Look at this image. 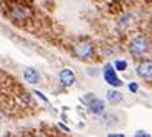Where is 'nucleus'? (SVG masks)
<instances>
[{"instance_id": "obj_1", "label": "nucleus", "mask_w": 152, "mask_h": 137, "mask_svg": "<svg viewBox=\"0 0 152 137\" xmlns=\"http://www.w3.org/2000/svg\"><path fill=\"white\" fill-rule=\"evenodd\" d=\"M149 51V43L145 35H137L129 43V52L134 57H143Z\"/></svg>"}, {"instance_id": "obj_2", "label": "nucleus", "mask_w": 152, "mask_h": 137, "mask_svg": "<svg viewBox=\"0 0 152 137\" xmlns=\"http://www.w3.org/2000/svg\"><path fill=\"white\" fill-rule=\"evenodd\" d=\"M74 56L78 57L80 60H89L94 56V45L88 40H82V42H77L72 48Z\"/></svg>"}, {"instance_id": "obj_3", "label": "nucleus", "mask_w": 152, "mask_h": 137, "mask_svg": "<svg viewBox=\"0 0 152 137\" xmlns=\"http://www.w3.org/2000/svg\"><path fill=\"white\" fill-rule=\"evenodd\" d=\"M103 79L108 85H111L112 88H120L123 86V82L121 79H118L117 76V69L114 68V65L111 63H106L104 68H103Z\"/></svg>"}, {"instance_id": "obj_4", "label": "nucleus", "mask_w": 152, "mask_h": 137, "mask_svg": "<svg viewBox=\"0 0 152 137\" xmlns=\"http://www.w3.org/2000/svg\"><path fill=\"white\" fill-rule=\"evenodd\" d=\"M83 102H86L89 113L95 116H100L104 113V102L102 99H97L94 94H86V97H83Z\"/></svg>"}, {"instance_id": "obj_5", "label": "nucleus", "mask_w": 152, "mask_h": 137, "mask_svg": "<svg viewBox=\"0 0 152 137\" xmlns=\"http://www.w3.org/2000/svg\"><path fill=\"white\" fill-rule=\"evenodd\" d=\"M29 10L26 6H23V5H12L11 8H10V15H11V19H14V20H17V22H22V20H25V19H28L29 17Z\"/></svg>"}, {"instance_id": "obj_6", "label": "nucleus", "mask_w": 152, "mask_h": 137, "mask_svg": "<svg viewBox=\"0 0 152 137\" xmlns=\"http://www.w3.org/2000/svg\"><path fill=\"white\" fill-rule=\"evenodd\" d=\"M135 71H137V76L141 77V79H145V80L152 79V60L151 59L141 60Z\"/></svg>"}, {"instance_id": "obj_7", "label": "nucleus", "mask_w": 152, "mask_h": 137, "mask_svg": "<svg viewBox=\"0 0 152 137\" xmlns=\"http://www.w3.org/2000/svg\"><path fill=\"white\" fill-rule=\"evenodd\" d=\"M58 79H60V83L63 86H72L75 83V74L71 68H63L58 74Z\"/></svg>"}, {"instance_id": "obj_8", "label": "nucleus", "mask_w": 152, "mask_h": 137, "mask_svg": "<svg viewBox=\"0 0 152 137\" xmlns=\"http://www.w3.org/2000/svg\"><path fill=\"white\" fill-rule=\"evenodd\" d=\"M23 79H25L26 83H29V85H37L40 82V74L35 68H25Z\"/></svg>"}, {"instance_id": "obj_9", "label": "nucleus", "mask_w": 152, "mask_h": 137, "mask_svg": "<svg viewBox=\"0 0 152 137\" xmlns=\"http://www.w3.org/2000/svg\"><path fill=\"white\" fill-rule=\"evenodd\" d=\"M106 99H108V102H109V103L115 105V103L121 102V99H123V94L120 93V91H117L115 88H112V89H109L108 93H106Z\"/></svg>"}, {"instance_id": "obj_10", "label": "nucleus", "mask_w": 152, "mask_h": 137, "mask_svg": "<svg viewBox=\"0 0 152 137\" xmlns=\"http://www.w3.org/2000/svg\"><path fill=\"white\" fill-rule=\"evenodd\" d=\"M114 68L115 69H117V71H124V69H126L128 68V62L126 60H115L114 62Z\"/></svg>"}, {"instance_id": "obj_11", "label": "nucleus", "mask_w": 152, "mask_h": 137, "mask_svg": "<svg viewBox=\"0 0 152 137\" xmlns=\"http://www.w3.org/2000/svg\"><path fill=\"white\" fill-rule=\"evenodd\" d=\"M128 86H129V91H131V93H137V91H138V85L135 83V82H131Z\"/></svg>"}, {"instance_id": "obj_12", "label": "nucleus", "mask_w": 152, "mask_h": 137, "mask_svg": "<svg viewBox=\"0 0 152 137\" xmlns=\"http://www.w3.org/2000/svg\"><path fill=\"white\" fill-rule=\"evenodd\" d=\"M135 137H151V134L149 133H146V131H143V130H140V131H137L135 134H134Z\"/></svg>"}, {"instance_id": "obj_13", "label": "nucleus", "mask_w": 152, "mask_h": 137, "mask_svg": "<svg viewBox=\"0 0 152 137\" xmlns=\"http://www.w3.org/2000/svg\"><path fill=\"white\" fill-rule=\"evenodd\" d=\"M34 94H35V96H37L39 99H42V100H43V102H46V103H48V99H46V97H45V96H43V94L40 93V91H34Z\"/></svg>"}, {"instance_id": "obj_14", "label": "nucleus", "mask_w": 152, "mask_h": 137, "mask_svg": "<svg viewBox=\"0 0 152 137\" xmlns=\"http://www.w3.org/2000/svg\"><path fill=\"white\" fill-rule=\"evenodd\" d=\"M108 136H109V137H123L124 134H121V133H109Z\"/></svg>"}, {"instance_id": "obj_15", "label": "nucleus", "mask_w": 152, "mask_h": 137, "mask_svg": "<svg viewBox=\"0 0 152 137\" xmlns=\"http://www.w3.org/2000/svg\"><path fill=\"white\" fill-rule=\"evenodd\" d=\"M58 126H60V128H61V130H63V131H66V133H69V128H68V126H65L63 123H58Z\"/></svg>"}]
</instances>
